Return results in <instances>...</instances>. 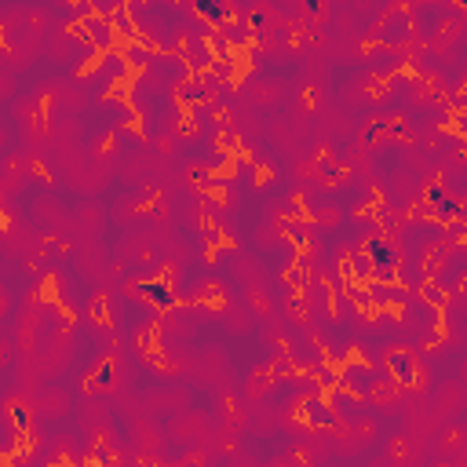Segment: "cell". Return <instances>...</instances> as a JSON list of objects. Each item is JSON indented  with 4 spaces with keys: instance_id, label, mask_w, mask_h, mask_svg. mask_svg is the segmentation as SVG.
Returning <instances> with one entry per match:
<instances>
[{
    "instance_id": "cell-1",
    "label": "cell",
    "mask_w": 467,
    "mask_h": 467,
    "mask_svg": "<svg viewBox=\"0 0 467 467\" xmlns=\"http://www.w3.org/2000/svg\"><path fill=\"white\" fill-rule=\"evenodd\" d=\"M369 260H372V270L380 274L384 281L394 278V267H398V252L387 245V241H369Z\"/></svg>"
},
{
    "instance_id": "cell-2",
    "label": "cell",
    "mask_w": 467,
    "mask_h": 467,
    "mask_svg": "<svg viewBox=\"0 0 467 467\" xmlns=\"http://www.w3.org/2000/svg\"><path fill=\"white\" fill-rule=\"evenodd\" d=\"M114 23L106 15H92L88 23H84V30H92V40H95V48H114V30H110Z\"/></svg>"
},
{
    "instance_id": "cell-3",
    "label": "cell",
    "mask_w": 467,
    "mask_h": 467,
    "mask_svg": "<svg viewBox=\"0 0 467 467\" xmlns=\"http://www.w3.org/2000/svg\"><path fill=\"white\" fill-rule=\"evenodd\" d=\"M121 55L128 59V66L139 70V66H146V62L154 59V48H150V44H139V40H128V48H124Z\"/></svg>"
},
{
    "instance_id": "cell-4",
    "label": "cell",
    "mask_w": 467,
    "mask_h": 467,
    "mask_svg": "<svg viewBox=\"0 0 467 467\" xmlns=\"http://www.w3.org/2000/svg\"><path fill=\"white\" fill-rule=\"evenodd\" d=\"M391 365H394V372H398L401 384H413V380H416V365H413V358H409V354H394V358H391Z\"/></svg>"
},
{
    "instance_id": "cell-5",
    "label": "cell",
    "mask_w": 467,
    "mask_h": 467,
    "mask_svg": "<svg viewBox=\"0 0 467 467\" xmlns=\"http://www.w3.org/2000/svg\"><path fill=\"white\" fill-rule=\"evenodd\" d=\"M110 23L117 26V33H121V37H128V40H135V23H132V15H128V8H117V11L110 15Z\"/></svg>"
},
{
    "instance_id": "cell-6",
    "label": "cell",
    "mask_w": 467,
    "mask_h": 467,
    "mask_svg": "<svg viewBox=\"0 0 467 467\" xmlns=\"http://www.w3.org/2000/svg\"><path fill=\"white\" fill-rule=\"evenodd\" d=\"M427 198H431V205H435V212H442V216H445V219H456V216H460V208H456V205H453L449 198H445V194H442V190H431V194H427Z\"/></svg>"
},
{
    "instance_id": "cell-7",
    "label": "cell",
    "mask_w": 467,
    "mask_h": 467,
    "mask_svg": "<svg viewBox=\"0 0 467 467\" xmlns=\"http://www.w3.org/2000/svg\"><path fill=\"white\" fill-rule=\"evenodd\" d=\"M198 11L205 18H212V23H223V18H226V4H223V0H198Z\"/></svg>"
},
{
    "instance_id": "cell-8",
    "label": "cell",
    "mask_w": 467,
    "mask_h": 467,
    "mask_svg": "<svg viewBox=\"0 0 467 467\" xmlns=\"http://www.w3.org/2000/svg\"><path fill=\"white\" fill-rule=\"evenodd\" d=\"M303 416H307L310 423H332V420H336L325 401H307V413H303Z\"/></svg>"
},
{
    "instance_id": "cell-9",
    "label": "cell",
    "mask_w": 467,
    "mask_h": 467,
    "mask_svg": "<svg viewBox=\"0 0 467 467\" xmlns=\"http://www.w3.org/2000/svg\"><path fill=\"white\" fill-rule=\"evenodd\" d=\"M142 296H150V300H154V303H161V307H168V303H172V296H168V285H164V281L142 285Z\"/></svg>"
},
{
    "instance_id": "cell-10",
    "label": "cell",
    "mask_w": 467,
    "mask_h": 467,
    "mask_svg": "<svg viewBox=\"0 0 467 467\" xmlns=\"http://www.w3.org/2000/svg\"><path fill=\"white\" fill-rule=\"evenodd\" d=\"M117 8H121V0H92V11L95 15H106V18H110Z\"/></svg>"
},
{
    "instance_id": "cell-11",
    "label": "cell",
    "mask_w": 467,
    "mask_h": 467,
    "mask_svg": "<svg viewBox=\"0 0 467 467\" xmlns=\"http://www.w3.org/2000/svg\"><path fill=\"white\" fill-rule=\"evenodd\" d=\"M110 376H114V369H110V365H102V369H99V376H95V384H99V387H106V384H110Z\"/></svg>"
},
{
    "instance_id": "cell-12",
    "label": "cell",
    "mask_w": 467,
    "mask_h": 467,
    "mask_svg": "<svg viewBox=\"0 0 467 467\" xmlns=\"http://www.w3.org/2000/svg\"><path fill=\"white\" fill-rule=\"evenodd\" d=\"M186 99H201V92H198V84H186V92H183Z\"/></svg>"
}]
</instances>
